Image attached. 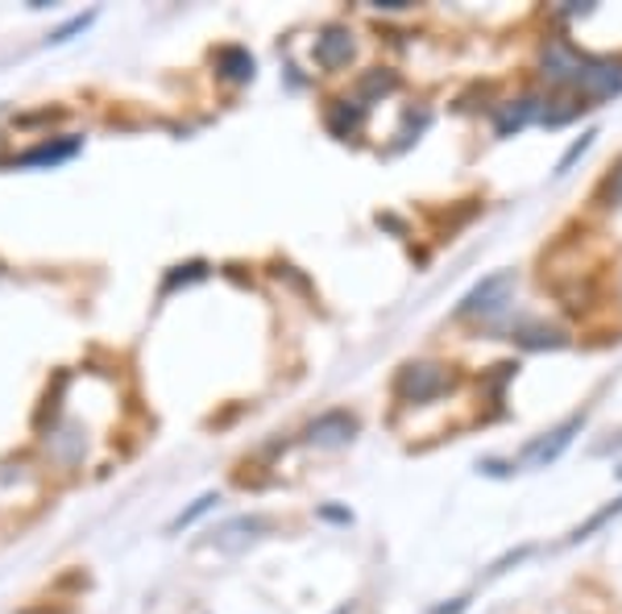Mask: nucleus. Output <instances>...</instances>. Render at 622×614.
Segmentation results:
<instances>
[{"label":"nucleus","mask_w":622,"mask_h":614,"mask_svg":"<svg viewBox=\"0 0 622 614\" xmlns=\"http://www.w3.org/2000/svg\"><path fill=\"white\" fill-rule=\"evenodd\" d=\"M394 391H399V399H407V403H428V399L449 391V374L432 362H411L399 370Z\"/></svg>","instance_id":"f257e3e1"},{"label":"nucleus","mask_w":622,"mask_h":614,"mask_svg":"<svg viewBox=\"0 0 622 614\" xmlns=\"http://www.w3.org/2000/svg\"><path fill=\"white\" fill-rule=\"evenodd\" d=\"M585 54H576L569 42H548L544 54H540V71H544L548 83L556 88H569V83H581V71H585Z\"/></svg>","instance_id":"f03ea898"},{"label":"nucleus","mask_w":622,"mask_h":614,"mask_svg":"<svg viewBox=\"0 0 622 614\" xmlns=\"http://www.w3.org/2000/svg\"><path fill=\"white\" fill-rule=\"evenodd\" d=\"M511 286H514L511 270H498V274H490L485 283H478L473 291H469L465 300H461V308H457V315H490V312H498V308L506 303V295H511Z\"/></svg>","instance_id":"7ed1b4c3"},{"label":"nucleus","mask_w":622,"mask_h":614,"mask_svg":"<svg viewBox=\"0 0 622 614\" xmlns=\"http://www.w3.org/2000/svg\"><path fill=\"white\" fill-rule=\"evenodd\" d=\"M581 95L585 100H610V95H622V59H590L585 71H581Z\"/></svg>","instance_id":"20e7f679"},{"label":"nucleus","mask_w":622,"mask_h":614,"mask_svg":"<svg viewBox=\"0 0 622 614\" xmlns=\"http://www.w3.org/2000/svg\"><path fill=\"white\" fill-rule=\"evenodd\" d=\"M353 436H358V415H349V411H328L308 424V444H315V449H337Z\"/></svg>","instance_id":"39448f33"},{"label":"nucleus","mask_w":622,"mask_h":614,"mask_svg":"<svg viewBox=\"0 0 622 614\" xmlns=\"http://www.w3.org/2000/svg\"><path fill=\"white\" fill-rule=\"evenodd\" d=\"M581 427H585V415H573V420H564L560 427L544 432V436H540L535 444H528V449H523V457H528L531 465H552V461H556L560 453H564L569 444H573V436L581 432Z\"/></svg>","instance_id":"423d86ee"},{"label":"nucleus","mask_w":622,"mask_h":614,"mask_svg":"<svg viewBox=\"0 0 622 614\" xmlns=\"http://www.w3.org/2000/svg\"><path fill=\"white\" fill-rule=\"evenodd\" d=\"M353 50H358L353 33L344 30V26H328V30H320V38H315V63L324 67V71H337V67H344L353 59Z\"/></svg>","instance_id":"0eeeda50"},{"label":"nucleus","mask_w":622,"mask_h":614,"mask_svg":"<svg viewBox=\"0 0 622 614\" xmlns=\"http://www.w3.org/2000/svg\"><path fill=\"white\" fill-rule=\"evenodd\" d=\"M361 125H365V104H358V100H332L328 104V129H332V138L349 142V138L361 133Z\"/></svg>","instance_id":"6e6552de"},{"label":"nucleus","mask_w":622,"mask_h":614,"mask_svg":"<svg viewBox=\"0 0 622 614\" xmlns=\"http://www.w3.org/2000/svg\"><path fill=\"white\" fill-rule=\"evenodd\" d=\"M540 117H544L540 100H535V95H523V100H514V104H502V109H498V133L511 138V133H519V129H528L531 121H540Z\"/></svg>","instance_id":"1a4fd4ad"},{"label":"nucleus","mask_w":622,"mask_h":614,"mask_svg":"<svg viewBox=\"0 0 622 614\" xmlns=\"http://www.w3.org/2000/svg\"><path fill=\"white\" fill-rule=\"evenodd\" d=\"M79 154V138H62V142H42L26 150V154L17 158V167H59L67 158Z\"/></svg>","instance_id":"9d476101"},{"label":"nucleus","mask_w":622,"mask_h":614,"mask_svg":"<svg viewBox=\"0 0 622 614\" xmlns=\"http://www.w3.org/2000/svg\"><path fill=\"white\" fill-rule=\"evenodd\" d=\"M265 532V520H249V515H241V520H233V523H224L217 532V548H229V552H237V548H245L249 540H258Z\"/></svg>","instance_id":"9b49d317"},{"label":"nucleus","mask_w":622,"mask_h":614,"mask_svg":"<svg viewBox=\"0 0 622 614\" xmlns=\"http://www.w3.org/2000/svg\"><path fill=\"white\" fill-rule=\"evenodd\" d=\"M217 71L229 79V83H249V79H253V54L241 47L217 50Z\"/></svg>","instance_id":"f8f14e48"},{"label":"nucleus","mask_w":622,"mask_h":614,"mask_svg":"<svg viewBox=\"0 0 622 614\" xmlns=\"http://www.w3.org/2000/svg\"><path fill=\"white\" fill-rule=\"evenodd\" d=\"M511 341H519L523 349H564L569 336L560 329H544V324H528V329H514Z\"/></svg>","instance_id":"ddd939ff"},{"label":"nucleus","mask_w":622,"mask_h":614,"mask_svg":"<svg viewBox=\"0 0 622 614\" xmlns=\"http://www.w3.org/2000/svg\"><path fill=\"white\" fill-rule=\"evenodd\" d=\"M428 121H432V112H428V109L407 112V117H403V129L394 133V145H390V150H407V145L415 142V138H420L423 129H428Z\"/></svg>","instance_id":"4468645a"},{"label":"nucleus","mask_w":622,"mask_h":614,"mask_svg":"<svg viewBox=\"0 0 622 614\" xmlns=\"http://www.w3.org/2000/svg\"><path fill=\"white\" fill-rule=\"evenodd\" d=\"M399 88V76L394 71H370L361 79V100H378V95H390Z\"/></svg>","instance_id":"2eb2a0df"},{"label":"nucleus","mask_w":622,"mask_h":614,"mask_svg":"<svg viewBox=\"0 0 622 614\" xmlns=\"http://www.w3.org/2000/svg\"><path fill=\"white\" fill-rule=\"evenodd\" d=\"M217 503H220V494H203V499H195V503L187 506L183 515H174V520H171V532H179V527H191V523L200 520V515H208V511H212Z\"/></svg>","instance_id":"dca6fc26"},{"label":"nucleus","mask_w":622,"mask_h":614,"mask_svg":"<svg viewBox=\"0 0 622 614\" xmlns=\"http://www.w3.org/2000/svg\"><path fill=\"white\" fill-rule=\"evenodd\" d=\"M96 21V13H83V17H71V21H67V26H62V30H54L47 38L50 47H62V42H71V38H76V33H83L88 30V26H92Z\"/></svg>","instance_id":"f3484780"},{"label":"nucleus","mask_w":622,"mask_h":614,"mask_svg":"<svg viewBox=\"0 0 622 614\" xmlns=\"http://www.w3.org/2000/svg\"><path fill=\"white\" fill-rule=\"evenodd\" d=\"M619 511H622V503H610L606 511H598V515H593L590 523H581V527H576V532H573V544H576V540H590L593 527H602V523H606L610 515H619Z\"/></svg>","instance_id":"a211bd4d"},{"label":"nucleus","mask_w":622,"mask_h":614,"mask_svg":"<svg viewBox=\"0 0 622 614\" xmlns=\"http://www.w3.org/2000/svg\"><path fill=\"white\" fill-rule=\"evenodd\" d=\"M593 138H598V133H585V138H581V142H576L573 150H569V154L560 158V162H556V174H569V171H573V162H576L581 154H585V150H590Z\"/></svg>","instance_id":"6ab92c4d"},{"label":"nucleus","mask_w":622,"mask_h":614,"mask_svg":"<svg viewBox=\"0 0 622 614\" xmlns=\"http://www.w3.org/2000/svg\"><path fill=\"white\" fill-rule=\"evenodd\" d=\"M606 200L610 204H622V174H619V183H610L606 188Z\"/></svg>","instance_id":"aec40b11"},{"label":"nucleus","mask_w":622,"mask_h":614,"mask_svg":"<svg viewBox=\"0 0 622 614\" xmlns=\"http://www.w3.org/2000/svg\"><path fill=\"white\" fill-rule=\"evenodd\" d=\"M337 614H353V602H349V606H341V611H337Z\"/></svg>","instance_id":"412c9836"},{"label":"nucleus","mask_w":622,"mask_h":614,"mask_svg":"<svg viewBox=\"0 0 622 614\" xmlns=\"http://www.w3.org/2000/svg\"><path fill=\"white\" fill-rule=\"evenodd\" d=\"M619 477H622V470H619Z\"/></svg>","instance_id":"4be33fe9"}]
</instances>
